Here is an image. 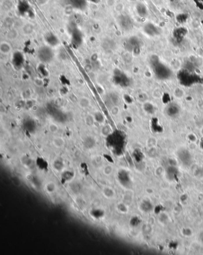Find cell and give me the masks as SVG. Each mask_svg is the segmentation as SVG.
I'll return each instance as SVG.
<instances>
[{"instance_id": "cell-1", "label": "cell", "mask_w": 203, "mask_h": 255, "mask_svg": "<svg viewBox=\"0 0 203 255\" xmlns=\"http://www.w3.org/2000/svg\"><path fill=\"white\" fill-rule=\"evenodd\" d=\"M153 69L156 78L161 80H169L172 78L173 72L166 65L159 61H155L153 63Z\"/></svg>"}, {"instance_id": "cell-2", "label": "cell", "mask_w": 203, "mask_h": 255, "mask_svg": "<svg viewBox=\"0 0 203 255\" xmlns=\"http://www.w3.org/2000/svg\"><path fill=\"white\" fill-rule=\"evenodd\" d=\"M38 57L44 63L51 61L54 58V53L49 46H42L38 50Z\"/></svg>"}, {"instance_id": "cell-3", "label": "cell", "mask_w": 203, "mask_h": 255, "mask_svg": "<svg viewBox=\"0 0 203 255\" xmlns=\"http://www.w3.org/2000/svg\"><path fill=\"white\" fill-rule=\"evenodd\" d=\"M177 157L181 164L185 167L191 166L193 164V158L191 152L185 148H182L178 150Z\"/></svg>"}, {"instance_id": "cell-4", "label": "cell", "mask_w": 203, "mask_h": 255, "mask_svg": "<svg viewBox=\"0 0 203 255\" xmlns=\"http://www.w3.org/2000/svg\"><path fill=\"white\" fill-rule=\"evenodd\" d=\"M141 43L138 37L132 36L127 40L124 44L125 49L133 54H138L140 51Z\"/></svg>"}, {"instance_id": "cell-5", "label": "cell", "mask_w": 203, "mask_h": 255, "mask_svg": "<svg viewBox=\"0 0 203 255\" xmlns=\"http://www.w3.org/2000/svg\"><path fill=\"white\" fill-rule=\"evenodd\" d=\"M165 112L170 118H175L180 114L181 108L178 104L172 103L169 104L165 108Z\"/></svg>"}, {"instance_id": "cell-6", "label": "cell", "mask_w": 203, "mask_h": 255, "mask_svg": "<svg viewBox=\"0 0 203 255\" xmlns=\"http://www.w3.org/2000/svg\"><path fill=\"white\" fill-rule=\"evenodd\" d=\"M119 23L124 30H130L133 26L132 19L127 15H122L119 17Z\"/></svg>"}, {"instance_id": "cell-7", "label": "cell", "mask_w": 203, "mask_h": 255, "mask_svg": "<svg viewBox=\"0 0 203 255\" xmlns=\"http://www.w3.org/2000/svg\"><path fill=\"white\" fill-rule=\"evenodd\" d=\"M144 33L149 36H155L160 33L159 29L153 23H148L144 25L143 28Z\"/></svg>"}, {"instance_id": "cell-8", "label": "cell", "mask_w": 203, "mask_h": 255, "mask_svg": "<svg viewBox=\"0 0 203 255\" xmlns=\"http://www.w3.org/2000/svg\"><path fill=\"white\" fill-rule=\"evenodd\" d=\"M24 61V57L23 54L20 51H16L14 53L12 57V62L13 65L16 67H22Z\"/></svg>"}, {"instance_id": "cell-9", "label": "cell", "mask_w": 203, "mask_h": 255, "mask_svg": "<svg viewBox=\"0 0 203 255\" xmlns=\"http://www.w3.org/2000/svg\"><path fill=\"white\" fill-rule=\"evenodd\" d=\"M178 175L179 170L174 165H170L166 168V176L169 180H175L177 179Z\"/></svg>"}, {"instance_id": "cell-10", "label": "cell", "mask_w": 203, "mask_h": 255, "mask_svg": "<svg viewBox=\"0 0 203 255\" xmlns=\"http://www.w3.org/2000/svg\"><path fill=\"white\" fill-rule=\"evenodd\" d=\"M17 10L22 16H24L26 14L28 13L30 10L29 4L26 0H19L17 6Z\"/></svg>"}, {"instance_id": "cell-11", "label": "cell", "mask_w": 203, "mask_h": 255, "mask_svg": "<svg viewBox=\"0 0 203 255\" xmlns=\"http://www.w3.org/2000/svg\"><path fill=\"white\" fill-rule=\"evenodd\" d=\"M118 178L120 183L124 186H128L131 182L130 177L128 173L122 170L118 174Z\"/></svg>"}, {"instance_id": "cell-12", "label": "cell", "mask_w": 203, "mask_h": 255, "mask_svg": "<svg viewBox=\"0 0 203 255\" xmlns=\"http://www.w3.org/2000/svg\"><path fill=\"white\" fill-rule=\"evenodd\" d=\"M45 39L50 47L57 46L59 42L57 36L53 33H48L45 36Z\"/></svg>"}, {"instance_id": "cell-13", "label": "cell", "mask_w": 203, "mask_h": 255, "mask_svg": "<svg viewBox=\"0 0 203 255\" xmlns=\"http://www.w3.org/2000/svg\"><path fill=\"white\" fill-rule=\"evenodd\" d=\"M135 11L137 15L141 17H144L148 15V10L146 6L141 3H139L136 5Z\"/></svg>"}, {"instance_id": "cell-14", "label": "cell", "mask_w": 203, "mask_h": 255, "mask_svg": "<svg viewBox=\"0 0 203 255\" xmlns=\"http://www.w3.org/2000/svg\"><path fill=\"white\" fill-rule=\"evenodd\" d=\"M72 6L76 10H83L86 7V0H70Z\"/></svg>"}, {"instance_id": "cell-15", "label": "cell", "mask_w": 203, "mask_h": 255, "mask_svg": "<svg viewBox=\"0 0 203 255\" xmlns=\"http://www.w3.org/2000/svg\"><path fill=\"white\" fill-rule=\"evenodd\" d=\"M72 42L74 45L79 46L82 43V33L78 29L74 30L72 33Z\"/></svg>"}, {"instance_id": "cell-16", "label": "cell", "mask_w": 203, "mask_h": 255, "mask_svg": "<svg viewBox=\"0 0 203 255\" xmlns=\"http://www.w3.org/2000/svg\"><path fill=\"white\" fill-rule=\"evenodd\" d=\"M12 47L8 42H2L0 44V52L4 55H8L11 51Z\"/></svg>"}, {"instance_id": "cell-17", "label": "cell", "mask_w": 203, "mask_h": 255, "mask_svg": "<svg viewBox=\"0 0 203 255\" xmlns=\"http://www.w3.org/2000/svg\"><path fill=\"white\" fill-rule=\"evenodd\" d=\"M91 100L86 96H81L78 100V104L82 108L85 109L91 105Z\"/></svg>"}, {"instance_id": "cell-18", "label": "cell", "mask_w": 203, "mask_h": 255, "mask_svg": "<svg viewBox=\"0 0 203 255\" xmlns=\"http://www.w3.org/2000/svg\"><path fill=\"white\" fill-rule=\"evenodd\" d=\"M34 31V26L32 23H26L22 28L23 33L26 35H31Z\"/></svg>"}, {"instance_id": "cell-19", "label": "cell", "mask_w": 203, "mask_h": 255, "mask_svg": "<svg viewBox=\"0 0 203 255\" xmlns=\"http://www.w3.org/2000/svg\"><path fill=\"white\" fill-rule=\"evenodd\" d=\"M19 33L18 31L15 29H11L8 30V32L7 33V38L10 41H13L16 39L18 37Z\"/></svg>"}, {"instance_id": "cell-20", "label": "cell", "mask_w": 203, "mask_h": 255, "mask_svg": "<svg viewBox=\"0 0 203 255\" xmlns=\"http://www.w3.org/2000/svg\"><path fill=\"white\" fill-rule=\"evenodd\" d=\"M74 177V173L72 171H65L61 175V182H66L72 180Z\"/></svg>"}, {"instance_id": "cell-21", "label": "cell", "mask_w": 203, "mask_h": 255, "mask_svg": "<svg viewBox=\"0 0 203 255\" xmlns=\"http://www.w3.org/2000/svg\"><path fill=\"white\" fill-rule=\"evenodd\" d=\"M36 165L37 166L39 167L42 170H47L48 168V164L47 162L42 158H39L36 160Z\"/></svg>"}, {"instance_id": "cell-22", "label": "cell", "mask_w": 203, "mask_h": 255, "mask_svg": "<svg viewBox=\"0 0 203 255\" xmlns=\"http://www.w3.org/2000/svg\"><path fill=\"white\" fill-rule=\"evenodd\" d=\"M53 145L56 148H61V147H63V146H64V145H65V141L61 137H56V138H54L53 139Z\"/></svg>"}, {"instance_id": "cell-23", "label": "cell", "mask_w": 203, "mask_h": 255, "mask_svg": "<svg viewBox=\"0 0 203 255\" xmlns=\"http://www.w3.org/2000/svg\"><path fill=\"white\" fill-rule=\"evenodd\" d=\"M142 211H145V212H148L151 211L152 208H153V206L151 204V203H149V202L145 201L144 202H143L141 205Z\"/></svg>"}, {"instance_id": "cell-24", "label": "cell", "mask_w": 203, "mask_h": 255, "mask_svg": "<svg viewBox=\"0 0 203 255\" xmlns=\"http://www.w3.org/2000/svg\"><path fill=\"white\" fill-rule=\"evenodd\" d=\"M91 213L92 216L96 218H99L104 216V212L101 209H94Z\"/></svg>"}, {"instance_id": "cell-25", "label": "cell", "mask_w": 203, "mask_h": 255, "mask_svg": "<svg viewBox=\"0 0 203 255\" xmlns=\"http://www.w3.org/2000/svg\"><path fill=\"white\" fill-rule=\"evenodd\" d=\"M94 143H95L94 141L92 138H90V137L86 139L85 141L84 142L85 147H86L88 148H91L92 147H93L94 145Z\"/></svg>"}, {"instance_id": "cell-26", "label": "cell", "mask_w": 203, "mask_h": 255, "mask_svg": "<svg viewBox=\"0 0 203 255\" xmlns=\"http://www.w3.org/2000/svg\"><path fill=\"white\" fill-rule=\"evenodd\" d=\"M48 128H49V130L51 132V133H57V132H58V125H57L56 124H54V123H51V124H50L49 125V126H48Z\"/></svg>"}, {"instance_id": "cell-27", "label": "cell", "mask_w": 203, "mask_h": 255, "mask_svg": "<svg viewBox=\"0 0 203 255\" xmlns=\"http://www.w3.org/2000/svg\"><path fill=\"white\" fill-rule=\"evenodd\" d=\"M94 117L95 120L96 121H97V122L102 123V121H103V117L102 115H101V114H100L99 112H97L95 114V115H94Z\"/></svg>"}, {"instance_id": "cell-28", "label": "cell", "mask_w": 203, "mask_h": 255, "mask_svg": "<svg viewBox=\"0 0 203 255\" xmlns=\"http://www.w3.org/2000/svg\"><path fill=\"white\" fill-rule=\"evenodd\" d=\"M54 168H55L57 170L60 171V170H61L63 168V162H61V161H59V160H57V161H56L54 162Z\"/></svg>"}, {"instance_id": "cell-29", "label": "cell", "mask_w": 203, "mask_h": 255, "mask_svg": "<svg viewBox=\"0 0 203 255\" xmlns=\"http://www.w3.org/2000/svg\"><path fill=\"white\" fill-rule=\"evenodd\" d=\"M35 85L38 87H42L44 85V82L42 79L36 78L34 80Z\"/></svg>"}, {"instance_id": "cell-30", "label": "cell", "mask_w": 203, "mask_h": 255, "mask_svg": "<svg viewBox=\"0 0 203 255\" xmlns=\"http://www.w3.org/2000/svg\"><path fill=\"white\" fill-rule=\"evenodd\" d=\"M54 188H55V186L53 183H49L47 186V189L49 192H53Z\"/></svg>"}, {"instance_id": "cell-31", "label": "cell", "mask_w": 203, "mask_h": 255, "mask_svg": "<svg viewBox=\"0 0 203 255\" xmlns=\"http://www.w3.org/2000/svg\"><path fill=\"white\" fill-rule=\"evenodd\" d=\"M119 112V108L117 106H115L111 108V112L113 115H116Z\"/></svg>"}, {"instance_id": "cell-32", "label": "cell", "mask_w": 203, "mask_h": 255, "mask_svg": "<svg viewBox=\"0 0 203 255\" xmlns=\"http://www.w3.org/2000/svg\"><path fill=\"white\" fill-rule=\"evenodd\" d=\"M86 1L94 4H98L101 1V0H86Z\"/></svg>"}, {"instance_id": "cell-33", "label": "cell", "mask_w": 203, "mask_h": 255, "mask_svg": "<svg viewBox=\"0 0 203 255\" xmlns=\"http://www.w3.org/2000/svg\"><path fill=\"white\" fill-rule=\"evenodd\" d=\"M200 241H201V242L202 243V244L203 245V232L200 234Z\"/></svg>"}, {"instance_id": "cell-34", "label": "cell", "mask_w": 203, "mask_h": 255, "mask_svg": "<svg viewBox=\"0 0 203 255\" xmlns=\"http://www.w3.org/2000/svg\"><path fill=\"white\" fill-rule=\"evenodd\" d=\"M201 133H202V134L203 135V129H202V130H201Z\"/></svg>"}, {"instance_id": "cell-35", "label": "cell", "mask_w": 203, "mask_h": 255, "mask_svg": "<svg viewBox=\"0 0 203 255\" xmlns=\"http://www.w3.org/2000/svg\"><path fill=\"white\" fill-rule=\"evenodd\" d=\"M131 1H135V0H130Z\"/></svg>"}, {"instance_id": "cell-36", "label": "cell", "mask_w": 203, "mask_h": 255, "mask_svg": "<svg viewBox=\"0 0 203 255\" xmlns=\"http://www.w3.org/2000/svg\"><path fill=\"white\" fill-rule=\"evenodd\" d=\"M202 168H203V167H202Z\"/></svg>"}]
</instances>
